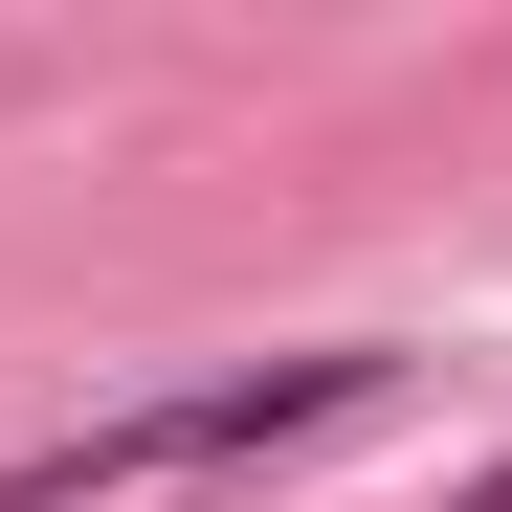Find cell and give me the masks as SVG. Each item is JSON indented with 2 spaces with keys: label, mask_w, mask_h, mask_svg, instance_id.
<instances>
[{
  "label": "cell",
  "mask_w": 512,
  "mask_h": 512,
  "mask_svg": "<svg viewBox=\"0 0 512 512\" xmlns=\"http://www.w3.org/2000/svg\"><path fill=\"white\" fill-rule=\"evenodd\" d=\"M468 512H512V468H490V490H468Z\"/></svg>",
  "instance_id": "6da1fadb"
}]
</instances>
